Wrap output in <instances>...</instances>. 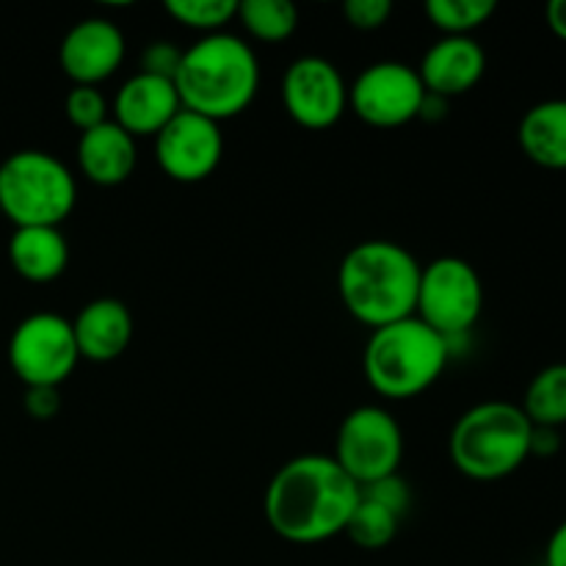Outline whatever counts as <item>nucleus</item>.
I'll return each mask as SVG.
<instances>
[{
    "label": "nucleus",
    "instance_id": "obj_6",
    "mask_svg": "<svg viewBox=\"0 0 566 566\" xmlns=\"http://www.w3.org/2000/svg\"><path fill=\"white\" fill-rule=\"evenodd\" d=\"M77 202L70 166L44 149H17L0 164V216L17 227H61Z\"/></svg>",
    "mask_w": 566,
    "mask_h": 566
},
{
    "label": "nucleus",
    "instance_id": "obj_10",
    "mask_svg": "<svg viewBox=\"0 0 566 566\" xmlns=\"http://www.w3.org/2000/svg\"><path fill=\"white\" fill-rule=\"evenodd\" d=\"M426 88L418 70L403 61H376L348 86V108L370 127L392 130L420 119Z\"/></svg>",
    "mask_w": 566,
    "mask_h": 566
},
{
    "label": "nucleus",
    "instance_id": "obj_26",
    "mask_svg": "<svg viewBox=\"0 0 566 566\" xmlns=\"http://www.w3.org/2000/svg\"><path fill=\"white\" fill-rule=\"evenodd\" d=\"M182 53H186V50H180L175 42H169V39H155V42H149L147 48L142 50V55H138V66H142L138 72L164 77V81H175L177 70H180L182 64Z\"/></svg>",
    "mask_w": 566,
    "mask_h": 566
},
{
    "label": "nucleus",
    "instance_id": "obj_14",
    "mask_svg": "<svg viewBox=\"0 0 566 566\" xmlns=\"http://www.w3.org/2000/svg\"><path fill=\"white\" fill-rule=\"evenodd\" d=\"M111 119L133 138H155L182 111L175 81L136 72L116 88Z\"/></svg>",
    "mask_w": 566,
    "mask_h": 566
},
{
    "label": "nucleus",
    "instance_id": "obj_23",
    "mask_svg": "<svg viewBox=\"0 0 566 566\" xmlns=\"http://www.w3.org/2000/svg\"><path fill=\"white\" fill-rule=\"evenodd\" d=\"M495 0H429L426 17L442 36H473L495 14Z\"/></svg>",
    "mask_w": 566,
    "mask_h": 566
},
{
    "label": "nucleus",
    "instance_id": "obj_13",
    "mask_svg": "<svg viewBox=\"0 0 566 566\" xmlns=\"http://www.w3.org/2000/svg\"><path fill=\"white\" fill-rule=\"evenodd\" d=\"M125 33L105 17H86L64 33L59 44L61 72L72 86H99L125 61Z\"/></svg>",
    "mask_w": 566,
    "mask_h": 566
},
{
    "label": "nucleus",
    "instance_id": "obj_19",
    "mask_svg": "<svg viewBox=\"0 0 566 566\" xmlns=\"http://www.w3.org/2000/svg\"><path fill=\"white\" fill-rule=\"evenodd\" d=\"M520 149L542 169H566V99H542L531 105L517 127Z\"/></svg>",
    "mask_w": 566,
    "mask_h": 566
},
{
    "label": "nucleus",
    "instance_id": "obj_31",
    "mask_svg": "<svg viewBox=\"0 0 566 566\" xmlns=\"http://www.w3.org/2000/svg\"><path fill=\"white\" fill-rule=\"evenodd\" d=\"M545 564L547 566H566V520L551 534L545 547Z\"/></svg>",
    "mask_w": 566,
    "mask_h": 566
},
{
    "label": "nucleus",
    "instance_id": "obj_2",
    "mask_svg": "<svg viewBox=\"0 0 566 566\" xmlns=\"http://www.w3.org/2000/svg\"><path fill=\"white\" fill-rule=\"evenodd\" d=\"M420 269L412 252L396 241L374 238L348 249L337 269V293L352 318L379 326L415 315Z\"/></svg>",
    "mask_w": 566,
    "mask_h": 566
},
{
    "label": "nucleus",
    "instance_id": "obj_12",
    "mask_svg": "<svg viewBox=\"0 0 566 566\" xmlns=\"http://www.w3.org/2000/svg\"><path fill=\"white\" fill-rule=\"evenodd\" d=\"M153 142L160 171L182 186L208 180L224 158V133L219 122L186 108Z\"/></svg>",
    "mask_w": 566,
    "mask_h": 566
},
{
    "label": "nucleus",
    "instance_id": "obj_15",
    "mask_svg": "<svg viewBox=\"0 0 566 566\" xmlns=\"http://www.w3.org/2000/svg\"><path fill=\"white\" fill-rule=\"evenodd\" d=\"M486 72V53L475 36H440L423 53L418 75L426 94L440 99L468 94Z\"/></svg>",
    "mask_w": 566,
    "mask_h": 566
},
{
    "label": "nucleus",
    "instance_id": "obj_17",
    "mask_svg": "<svg viewBox=\"0 0 566 566\" xmlns=\"http://www.w3.org/2000/svg\"><path fill=\"white\" fill-rule=\"evenodd\" d=\"M77 169L92 186L116 188L136 171L138 147L130 133L122 130L114 119L81 133L77 138Z\"/></svg>",
    "mask_w": 566,
    "mask_h": 566
},
{
    "label": "nucleus",
    "instance_id": "obj_18",
    "mask_svg": "<svg viewBox=\"0 0 566 566\" xmlns=\"http://www.w3.org/2000/svg\"><path fill=\"white\" fill-rule=\"evenodd\" d=\"M6 252L14 274L33 285L55 282L70 265V243L61 227H17Z\"/></svg>",
    "mask_w": 566,
    "mask_h": 566
},
{
    "label": "nucleus",
    "instance_id": "obj_7",
    "mask_svg": "<svg viewBox=\"0 0 566 566\" xmlns=\"http://www.w3.org/2000/svg\"><path fill=\"white\" fill-rule=\"evenodd\" d=\"M481 313H484V282L473 263L446 254L420 269L415 315L437 335L453 343L479 324Z\"/></svg>",
    "mask_w": 566,
    "mask_h": 566
},
{
    "label": "nucleus",
    "instance_id": "obj_21",
    "mask_svg": "<svg viewBox=\"0 0 566 566\" xmlns=\"http://www.w3.org/2000/svg\"><path fill=\"white\" fill-rule=\"evenodd\" d=\"M247 33L258 42H285L298 28V9L291 0H243L238 3V17Z\"/></svg>",
    "mask_w": 566,
    "mask_h": 566
},
{
    "label": "nucleus",
    "instance_id": "obj_28",
    "mask_svg": "<svg viewBox=\"0 0 566 566\" xmlns=\"http://www.w3.org/2000/svg\"><path fill=\"white\" fill-rule=\"evenodd\" d=\"M390 14V0H346L343 3V17L357 31H379L381 25H387Z\"/></svg>",
    "mask_w": 566,
    "mask_h": 566
},
{
    "label": "nucleus",
    "instance_id": "obj_8",
    "mask_svg": "<svg viewBox=\"0 0 566 566\" xmlns=\"http://www.w3.org/2000/svg\"><path fill=\"white\" fill-rule=\"evenodd\" d=\"M332 459L359 490L396 475L403 459V431L396 415L376 403L352 409L337 426Z\"/></svg>",
    "mask_w": 566,
    "mask_h": 566
},
{
    "label": "nucleus",
    "instance_id": "obj_24",
    "mask_svg": "<svg viewBox=\"0 0 566 566\" xmlns=\"http://www.w3.org/2000/svg\"><path fill=\"white\" fill-rule=\"evenodd\" d=\"M166 14L202 36L221 33L238 17V0H166Z\"/></svg>",
    "mask_w": 566,
    "mask_h": 566
},
{
    "label": "nucleus",
    "instance_id": "obj_22",
    "mask_svg": "<svg viewBox=\"0 0 566 566\" xmlns=\"http://www.w3.org/2000/svg\"><path fill=\"white\" fill-rule=\"evenodd\" d=\"M398 525H401V517H398V514H392L390 509H385L381 503L370 501V497H365L363 492H359V503L354 506L343 534H346L354 545L363 547V551H381V547H387L396 539Z\"/></svg>",
    "mask_w": 566,
    "mask_h": 566
},
{
    "label": "nucleus",
    "instance_id": "obj_9",
    "mask_svg": "<svg viewBox=\"0 0 566 566\" xmlns=\"http://www.w3.org/2000/svg\"><path fill=\"white\" fill-rule=\"evenodd\" d=\"M11 374L25 387H61L81 363L72 321L59 313H31L9 337Z\"/></svg>",
    "mask_w": 566,
    "mask_h": 566
},
{
    "label": "nucleus",
    "instance_id": "obj_3",
    "mask_svg": "<svg viewBox=\"0 0 566 566\" xmlns=\"http://www.w3.org/2000/svg\"><path fill=\"white\" fill-rule=\"evenodd\" d=\"M186 111L227 122L254 103L260 88V61L249 42L230 31L199 36L182 53L175 77Z\"/></svg>",
    "mask_w": 566,
    "mask_h": 566
},
{
    "label": "nucleus",
    "instance_id": "obj_5",
    "mask_svg": "<svg viewBox=\"0 0 566 566\" xmlns=\"http://www.w3.org/2000/svg\"><path fill=\"white\" fill-rule=\"evenodd\" d=\"M531 431L520 403H475L453 423L448 457L464 479L501 481L531 459Z\"/></svg>",
    "mask_w": 566,
    "mask_h": 566
},
{
    "label": "nucleus",
    "instance_id": "obj_29",
    "mask_svg": "<svg viewBox=\"0 0 566 566\" xmlns=\"http://www.w3.org/2000/svg\"><path fill=\"white\" fill-rule=\"evenodd\" d=\"M25 407L28 418L33 420H53L61 412V396L59 387H25Z\"/></svg>",
    "mask_w": 566,
    "mask_h": 566
},
{
    "label": "nucleus",
    "instance_id": "obj_30",
    "mask_svg": "<svg viewBox=\"0 0 566 566\" xmlns=\"http://www.w3.org/2000/svg\"><path fill=\"white\" fill-rule=\"evenodd\" d=\"M562 451V431L534 426L531 431V457H556Z\"/></svg>",
    "mask_w": 566,
    "mask_h": 566
},
{
    "label": "nucleus",
    "instance_id": "obj_32",
    "mask_svg": "<svg viewBox=\"0 0 566 566\" xmlns=\"http://www.w3.org/2000/svg\"><path fill=\"white\" fill-rule=\"evenodd\" d=\"M545 20L547 28H551L562 42H566V0H551L545 9Z\"/></svg>",
    "mask_w": 566,
    "mask_h": 566
},
{
    "label": "nucleus",
    "instance_id": "obj_1",
    "mask_svg": "<svg viewBox=\"0 0 566 566\" xmlns=\"http://www.w3.org/2000/svg\"><path fill=\"white\" fill-rule=\"evenodd\" d=\"M359 486L326 453L291 459L265 486L263 512L271 531L291 545H321L346 531Z\"/></svg>",
    "mask_w": 566,
    "mask_h": 566
},
{
    "label": "nucleus",
    "instance_id": "obj_16",
    "mask_svg": "<svg viewBox=\"0 0 566 566\" xmlns=\"http://www.w3.org/2000/svg\"><path fill=\"white\" fill-rule=\"evenodd\" d=\"M133 313L119 298H94L83 304L72 318V335H75L77 354L88 363H114L130 348L133 343Z\"/></svg>",
    "mask_w": 566,
    "mask_h": 566
},
{
    "label": "nucleus",
    "instance_id": "obj_27",
    "mask_svg": "<svg viewBox=\"0 0 566 566\" xmlns=\"http://www.w3.org/2000/svg\"><path fill=\"white\" fill-rule=\"evenodd\" d=\"M359 492H363L365 497H370V501L381 503L385 509H390V512L398 514L401 520L403 514H407V509L412 506V490H409L407 479H403L401 473L374 481V484L363 486Z\"/></svg>",
    "mask_w": 566,
    "mask_h": 566
},
{
    "label": "nucleus",
    "instance_id": "obj_4",
    "mask_svg": "<svg viewBox=\"0 0 566 566\" xmlns=\"http://www.w3.org/2000/svg\"><path fill=\"white\" fill-rule=\"evenodd\" d=\"M451 359V343L418 315L370 332L363 352V374L381 398L407 401L437 385Z\"/></svg>",
    "mask_w": 566,
    "mask_h": 566
},
{
    "label": "nucleus",
    "instance_id": "obj_20",
    "mask_svg": "<svg viewBox=\"0 0 566 566\" xmlns=\"http://www.w3.org/2000/svg\"><path fill=\"white\" fill-rule=\"evenodd\" d=\"M520 409L531 420V426L562 431L566 426V363L542 368L525 387Z\"/></svg>",
    "mask_w": 566,
    "mask_h": 566
},
{
    "label": "nucleus",
    "instance_id": "obj_11",
    "mask_svg": "<svg viewBox=\"0 0 566 566\" xmlns=\"http://www.w3.org/2000/svg\"><path fill=\"white\" fill-rule=\"evenodd\" d=\"M282 105L296 125L329 130L348 111V86L324 55H302L282 75Z\"/></svg>",
    "mask_w": 566,
    "mask_h": 566
},
{
    "label": "nucleus",
    "instance_id": "obj_25",
    "mask_svg": "<svg viewBox=\"0 0 566 566\" xmlns=\"http://www.w3.org/2000/svg\"><path fill=\"white\" fill-rule=\"evenodd\" d=\"M111 103L99 86H72L70 94L64 99V114L70 119L72 127H77L81 133L92 130V127L108 122Z\"/></svg>",
    "mask_w": 566,
    "mask_h": 566
}]
</instances>
